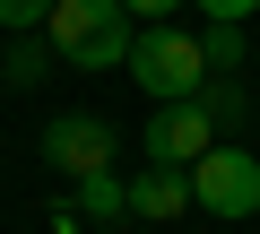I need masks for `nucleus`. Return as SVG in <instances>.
Segmentation results:
<instances>
[{"label": "nucleus", "instance_id": "11", "mask_svg": "<svg viewBox=\"0 0 260 234\" xmlns=\"http://www.w3.org/2000/svg\"><path fill=\"white\" fill-rule=\"evenodd\" d=\"M251 9H260V0H200V18H208V26H243Z\"/></svg>", "mask_w": 260, "mask_h": 234}, {"label": "nucleus", "instance_id": "10", "mask_svg": "<svg viewBox=\"0 0 260 234\" xmlns=\"http://www.w3.org/2000/svg\"><path fill=\"white\" fill-rule=\"evenodd\" d=\"M44 18H52V0H0V26H9V35H26Z\"/></svg>", "mask_w": 260, "mask_h": 234}, {"label": "nucleus", "instance_id": "4", "mask_svg": "<svg viewBox=\"0 0 260 234\" xmlns=\"http://www.w3.org/2000/svg\"><path fill=\"white\" fill-rule=\"evenodd\" d=\"M139 148H148V165H200L208 148H217V122H208V104L191 95V104H156L148 113V130H139Z\"/></svg>", "mask_w": 260, "mask_h": 234}, {"label": "nucleus", "instance_id": "5", "mask_svg": "<svg viewBox=\"0 0 260 234\" xmlns=\"http://www.w3.org/2000/svg\"><path fill=\"white\" fill-rule=\"evenodd\" d=\"M113 148H121V139H113V122H95V113H52V130H44V165L70 174V182H78V174H104Z\"/></svg>", "mask_w": 260, "mask_h": 234}, {"label": "nucleus", "instance_id": "3", "mask_svg": "<svg viewBox=\"0 0 260 234\" xmlns=\"http://www.w3.org/2000/svg\"><path fill=\"white\" fill-rule=\"evenodd\" d=\"M191 208H208V217H260V156L251 148H234V139H217L200 165H191Z\"/></svg>", "mask_w": 260, "mask_h": 234}, {"label": "nucleus", "instance_id": "8", "mask_svg": "<svg viewBox=\"0 0 260 234\" xmlns=\"http://www.w3.org/2000/svg\"><path fill=\"white\" fill-rule=\"evenodd\" d=\"M44 70H52V61H44V44H26V35L9 44V61H0V78H9V87H35Z\"/></svg>", "mask_w": 260, "mask_h": 234}, {"label": "nucleus", "instance_id": "2", "mask_svg": "<svg viewBox=\"0 0 260 234\" xmlns=\"http://www.w3.org/2000/svg\"><path fill=\"white\" fill-rule=\"evenodd\" d=\"M130 78H139L156 104H191L200 87H208V52H200V35H182V26H148V35H130V61H121Z\"/></svg>", "mask_w": 260, "mask_h": 234}, {"label": "nucleus", "instance_id": "12", "mask_svg": "<svg viewBox=\"0 0 260 234\" xmlns=\"http://www.w3.org/2000/svg\"><path fill=\"white\" fill-rule=\"evenodd\" d=\"M121 9H130V18H148V26H165V18L182 9V0H121Z\"/></svg>", "mask_w": 260, "mask_h": 234}, {"label": "nucleus", "instance_id": "9", "mask_svg": "<svg viewBox=\"0 0 260 234\" xmlns=\"http://www.w3.org/2000/svg\"><path fill=\"white\" fill-rule=\"evenodd\" d=\"M200 52H208V78H217V70H234V61H243V35H234V26H208V35H200Z\"/></svg>", "mask_w": 260, "mask_h": 234}, {"label": "nucleus", "instance_id": "6", "mask_svg": "<svg viewBox=\"0 0 260 234\" xmlns=\"http://www.w3.org/2000/svg\"><path fill=\"white\" fill-rule=\"evenodd\" d=\"M182 208H191V174H182V165H148V174H130V217L165 225V217H182Z\"/></svg>", "mask_w": 260, "mask_h": 234}, {"label": "nucleus", "instance_id": "7", "mask_svg": "<svg viewBox=\"0 0 260 234\" xmlns=\"http://www.w3.org/2000/svg\"><path fill=\"white\" fill-rule=\"evenodd\" d=\"M78 208H87L95 225H121V217H130V182H121L113 165H104V174H78Z\"/></svg>", "mask_w": 260, "mask_h": 234}, {"label": "nucleus", "instance_id": "1", "mask_svg": "<svg viewBox=\"0 0 260 234\" xmlns=\"http://www.w3.org/2000/svg\"><path fill=\"white\" fill-rule=\"evenodd\" d=\"M52 52L70 70H121L130 61V9L121 0H52Z\"/></svg>", "mask_w": 260, "mask_h": 234}]
</instances>
